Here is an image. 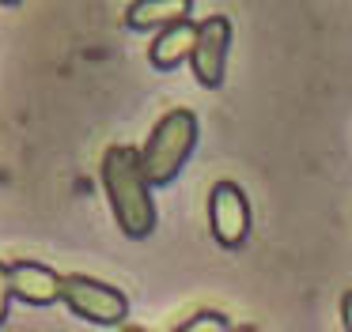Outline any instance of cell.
<instances>
[{
    "label": "cell",
    "instance_id": "6da1fadb",
    "mask_svg": "<svg viewBox=\"0 0 352 332\" xmlns=\"http://www.w3.org/2000/svg\"><path fill=\"white\" fill-rule=\"evenodd\" d=\"M99 178L122 234L125 238H148L155 230V200H152V181H148L144 163H140V151L129 147V143L107 147Z\"/></svg>",
    "mask_w": 352,
    "mask_h": 332
},
{
    "label": "cell",
    "instance_id": "7a4b0ae2",
    "mask_svg": "<svg viewBox=\"0 0 352 332\" xmlns=\"http://www.w3.org/2000/svg\"><path fill=\"white\" fill-rule=\"evenodd\" d=\"M193 147H197V113L193 110H170L160 117L152 136L140 147V163L152 185H170L190 163Z\"/></svg>",
    "mask_w": 352,
    "mask_h": 332
},
{
    "label": "cell",
    "instance_id": "3957f363",
    "mask_svg": "<svg viewBox=\"0 0 352 332\" xmlns=\"http://www.w3.org/2000/svg\"><path fill=\"white\" fill-rule=\"evenodd\" d=\"M61 302L76 317H84L91 324H102V329H114V324L125 329V317H129V298L118 287L102 283V279H91V276H80V272L76 276H65Z\"/></svg>",
    "mask_w": 352,
    "mask_h": 332
},
{
    "label": "cell",
    "instance_id": "277c9868",
    "mask_svg": "<svg viewBox=\"0 0 352 332\" xmlns=\"http://www.w3.org/2000/svg\"><path fill=\"white\" fill-rule=\"evenodd\" d=\"M208 226L223 249H239L250 238V200L235 181H216L208 193Z\"/></svg>",
    "mask_w": 352,
    "mask_h": 332
},
{
    "label": "cell",
    "instance_id": "5b68a950",
    "mask_svg": "<svg viewBox=\"0 0 352 332\" xmlns=\"http://www.w3.org/2000/svg\"><path fill=\"white\" fill-rule=\"evenodd\" d=\"M228 49H231V19L228 15H208L197 23V42H193V75L201 87H220L228 72Z\"/></svg>",
    "mask_w": 352,
    "mask_h": 332
},
{
    "label": "cell",
    "instance_id": "8992f818",
    "mask_svg": "<svg viewBox=\"0 0 352 332\" xmlns=\"http://www.w3.org/2000/svg\"><path fill=\"white\" fill-rule=\"evenodd\" d=\"M8 279H12V294L27 306H54L61 302V283L65 276H57L50 264L38 261H12L8 264Z\"/></svg>",
    "mask_w": 352,
    "mask_h": 332
},
{
    "label": "cell",
    "instance_id": "52a82bcc",
    "mask_svg": "<svg viewBox=\"0 0 352 332\" xmlns=\"http://www.w3.org/2000/svg\"><path fill=\"white\" fill-rule=\"evenodd\" d=\"M193 42H197V23L193 19L175 23V27L155 34V42L148 45V60H152V68H160V72H170V68H178L182 60L193 57Z\"/></svg>",
    "mask_w": 352,
    "mask_h": 332
},
{
    "label": "cell",
    "instance_id": "ba28073f",
    "mask_svg": "<svg viewBox=\"0 0 352 332\" xmlns=\"http://www.w3.org/2000/svg\"><path fill=\"white\" fill-rule=\"evenodd\" d=\"M190 12V0H137L125 8V23H129V30H167L175 23H186Z\"/></svg>",
    "mask_w": 352,
    "mask_h": 332
},
{
    "label": "cell",
    "instance_id": "9c48e42d",
    "mask_svg": "<svg viewBox=\"0 0 352 332\" xmlns=\"http://www.w3.org/2000/svg\"><path fill=\"white\" fill-rule=\"evenodd\" d=\"M175 332H235V324H231L223 313H216V309H201V313L190 317V321L178 324Z\"/></svg>",
    "mask_w": 352,
    "mask_h": 332
},
{
    "label": "cell",
    "instance_id": "30bf717a",
    "mask_svg": "<svg viewBox=\"0 0 352 332\" xmlns=\"http://www.w3.org/2000/svg\"><path fill=\"white\" fill-rule=\"evenodd\" d=\"M12 279H8V264L0 261V324H4V317H8V306H12Z\"/></svg>",
    "mask_w": 352,
    "mask_h": 332
},
{
    "label": "cell",
    "instance_id": "8fae6325",
    "mask_svg": "<svg viewBox=\"0 0 352 332\" xmlns=\"http://www.w3.org/2000/svg\"><path fill=\"white\" fill-rule=\"evenodd\" d=\"M341 321H344V332H352V291H344L341 298Z\"/></svg>",
    "mask_w": 352,
    "mask_h": 332
},
{
    "label": "cell",
    "instance_id": "7c38bea8",
    "mask_svg": "<svg viewBox=\"0 0 352 332\" xmlns=\"http://www.w3.org/2000/svg\"><path fill=\"white\" fill-rule=\"evenodd\" d=\"M235 332H258L254 324H235Z\"/></svg>",
    "mask_w": 352,
    "mask_h": 332
},
{
    "label": "cell",
    "instance_id": "4fadbf2b",
    "mask_svg": "<svg viewBox=\"0 0 352 332\" xmlns=\"http://www.w3.org/2000/svg\"><path fill=\"white\" fill-rule=\"evenodd\" d=\"M122 332H148V329H140V324H125Z\"/></svg>",
    "mask_w": 352,
    "mask_h": 332
}]
</instances>
